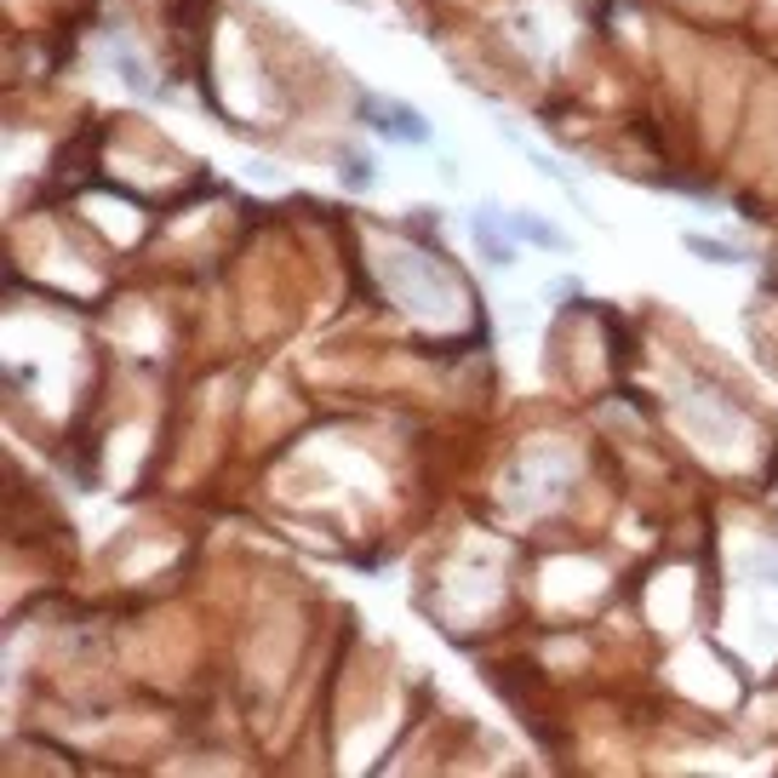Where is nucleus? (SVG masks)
<instances>
[{"mask_svg":"<svg viewBox=\"0 0 778 778\" xmlns=\"http://www.w3.org/2000/svg\"><path fill=\"white\" fill-rule=\"evenodd\" d=\"M361 115L372 132H384V138L395 144H418V149H430L435 144V126L424 121V109H412V103H395V98H361Z\"/></svg>","mask_w":778,"mask_h":778,"instance_id":"f257e3e1","label":"nucleus"},{"mask_svg":"<svg viewBox=\"0 0 778 778\" xmlns=\"http://www.w3.org/2000/svg\"><path fill=\"white\" fill-rule=\"evenodd\" d=\"M498 207H476V218H470V230H476V247L486 252V263H516V240H509L504 230H498Z\"/></svg>","mask_w":778,"mask_h":778,"instance_id":"f03ea898","label":"nucleus"},{"mask_svg":"<svg viewBox=\"0 0 778 778\" xmlns=\"http://www.w3.org/2000/svg\"><path fill=\"white\" fill-rule=\"evenodd\" d=\"M504 224H509V235H516V240H527V247H555V252H572V235H567V230H555V224H544L539 212H509Z\"/></svg>","mask_w":778,"mask_h":778,"instance_id":"7ed1b4c3","label":"nucleus"},{"mask_svg":"<svg viewBox=\"0 0 778 778\" xmlns=\"http://www.w3.org/2000/svg\"><path fill=\"white\" fill-rule=\"evenodd\" d=\"M498 132H504V138H509V144H516L521 155H527V161H532V172H539V177H549V184H561L567 195H578V184H572V172H567L561 161H549V155H544L539 144H527V138H521V132H509V126H498Z\"/></svg>","mask_w":778,"mask_h":778,"instance_id":"20e7f679","label":"nucleus"},{"mask_svg":"<svg viewBox=\"0 0 778 778\" xmlns=\"http://www.w3.org/2000/svg\"><path fill=\"white\" fill-rule=\"evenodd\" d=\"M338 184L344 189H355V195H361V189H378V166H372V155H344V161H338Z\"/></svg>","mask_w":778,"mask_h":778,"instance_id":"39448f33","label":"nucleus"},{"mask_svg":"<svg viewBox=\"0 0 778 778\" xmlns=\"http://www.w3.org/2000/svg\"><path fill=\"white\" fill-rule=\"evenodd\" d=\"M109 52H115V70H121V81H126L138 98H149V92H155V81H149V70H144V58H132V52L121 47V40H115Z\"/></svg>","mask_w":778,"mask_h":778,"instance_id":"423d86ee","label":"nucleus"},{"mask_svg":"<svg viewBox=\"0 0 778 778\" xmlns=\"http://www.w3.org/2000/svg\"><path fill=\"white\" fill-rule=\"evenodd\" d=\"M681 247L699 252L704 263H739V258H744L739 247H727V240H709V235H681Z\"/></svg>","mask_w":778,"mask_h":778,"instance_id":"0eeeda50","label":"nucleus"}]
</instances>
